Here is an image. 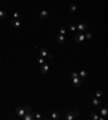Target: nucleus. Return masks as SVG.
I'll list each match as a JSON object with an SVG mask.
<instances>
[{"instance_id": "f257e3e1", "label": "nucleus", "mask_w": 108, "mask_h": 120, "mask_svg": "<svg viewBox=\"0 0 108 120\" xmlns=\"http://www.w3.org/2000/svg\"><path fill=\"white\" fill-rule=\"evenodd\" d=\"M84 39H85V36H84V33H82V31L77 33L76 36H75V40H76V42H78V43H81Z\"/></svg>"}, {"instance_id": "f03ea898", "label": "nucleus", "mask_w": 108, "mask_h": 120, "mask_svg": "<svg viewBox=\"0 0 108 120\" xmlns=\"http://www.w3.org/2000/svg\"><path fill=\"white\" fill-rule=\"evenodd\" d=\"M40 55L42 56V57H49L50 60H53V55L50 53H48V51L46 50V49H40Z\"/></svg>"}, {"instance_id": "7ed1b4c3", "label": "nucleus", "mask_w": 108, "mask_h": 120, "mask_svg": "<svg viewBox=\"0 0 108 120\" xmlns=\"http://www.w3.org/2000/svg\"><path fill=\"white\" fill-rule=\"evenodd\" d=\"M25 112H26V109L25 108H16L15 109V114L18 116V117H21V118H23L24 117V115H25Z\"/></svg>"}, {"instance_id": "20e7f679", "label": "nucleus", "mask_w": 108, "mask_h": 120, "mask_svg": "<svg viewBox=\"0 0 108 120\" xmlns=\"http://www.w3.org/2000/svg\"><path fill=\"white\" fill-rule=\"evenodd\" d=\"M49 69H50V66H49V64H47V63L42 64L41 67H40V71H41V74H47L49 71Z\"/></svg>"}, {"instance_id": "39448f33", "label": "nucleus", "mask_w": 108, "mask_h": 120, "mask_svg": "<svg viewBox=\"0 0 108 120\" xmlns=\"http://www.w3.org/2000/svg\"><path fill=\"white\" fill-rule=\"evenodd\" d=\"M72 83H74L75 87H80L82 84V81H81V78L80 77H76V78H72Z\"/></svg>"}, {"instance_id": "423d86ee", "label": "nucleus", "mask_w": 108, "mask_h": 120, "mask_svg": "<svg viewBox=\"0 0 108 120\" xmlns=\"http://www.w3.org/2000/svg\"><path fill=\"white\" fill-rule=\"evenodd\" d=\"M23 118H24V120H32V119H34V116H32V110L26 112Z\"/></svg>"}, {"instance_id": "0eeeda50", "label": "nucleus", "mask_w": 108, "mask_h": 120, "mask_svg": "<svg viewBox=\"0 0 108 120\" xmlns=\"http://www.w3.org/2000/svg\"><path fill=\"white\" fill-rule=\"evenodd\" d=\"M40 19H41V20H47V19H48L49 17V12L47 11V10H42V11L40 12Z\"/></svg>"}, {"instance_id": "6e6552de", "label": "nucleus", "mask_w": 108, "mask_h": 120, "mask_svg": "<svg viewBox=\"0 0 108 120\" xmlns=\"http://www.w3.org/2000/svg\"><path fill=\"white\" fill-rule=\"evenodd\" d=\"M11 25L13 26V27H15V28H18V27L22 26V22L18 21V20H12L11 21Z\"/></svg>"}, {"instance_id": "1a4fd4ad", "label": "nucleus", "mask_w": 108, "mask_h": 120, "mask_svg": "<svg viewBox=\"0 0 108 120\" xmlns=\"http://www.w3.org/2000/svg\"><path fill=\"white\" fill-rule=\"evenodd\" d=\"M77 29L79 31L84 33V30H86V29H88V25H86V24H79V25H77Z\"/></svg>"}, {"instance_id": "9d476101", "label": "nucleus", "mask_w": 108, "mask_h": 120, "mask_svg": "<svg viewBox=\"0 0 108 120\" xmlns=\"http://www.w3.org/2000/svg\"><path fill=\"white\" fill-rule=\"evenodd\" d=\"M92 102H93V104L96 107L101 106V104H102V101H101L100 98H92Z\"/></svg>"}, {"instance_id": "9b49d317", "label": "nucleus", "mask_w": 108, "mask_h": 120, "mask_svg": "<svg viewBox=\"0 0 108 120\" xmlns=\"http://www.w3.org/2000/svg\"><path fill=\"white\" fill-rule=\"evenodd\" d=\"M56 40L58 43H64L65 42V36H63V35H60L58 34V36L56 37Z\"/></svg>"}, {"instance_id": "f8f14e48", "label": "nucleus", "mask_w": 108, "mask_h": 120, "mask_svg": "<svg viewBox=\"0 0 108 120\" xmlns=\"http://www.w3.org/2000/svg\"><path fill=\"white\" fill-rule=\"evenodd\" d=\"M65 118L67 120H74L75 119V116H74V114H72V112H68L67 114H66Z\"/></svg>"}, {"instance_id": "ddd939ff", "label": "nucleus", "mask_w": 108, "mask_h": 120, "mask_svg": "<svg viewBox=\"0 0 108 120\" xmlns=\"http://www.w3.org/2000/svg\"><path fill=\"white\" fill-rule=\"evenodd\" d=\"M78 75H79V77H80L81 79H84V78H86L88 74H86V71H85V70H81V71H80Z\"/></svg>"}, {"instance_id": "4468645a", "label": "nucleus", "mask_w": 108, "mask_h": 120, "mask_svg": "<svg viewBox=\"0 0 108 120\" xmlns=\"http://www.w3.org/2000/svg\"><path fill=\"white\" fill-rule=\"evenodd\" d=\"M100 112H101V115H102V116H104V117H105V116H107V114H108V109L106 108V107H103V108L100 110Z\"/></svg>"}, {"instance_id": "2eb2a0df", "label": "nucleus", "mask_w": 108, "mask_h": 120, "mask_svg": "<svg viewBox=\"0 0 108 120\" xmlns=\"http://www.w3.org/2000/svg\"><path fill=\"white\" fill-rule=\"evenodd\" d=\"M51 118L53 120H56V119H58L60 118V114L58 112H52V115H51Z\"/></svg>"}, {"instance_id": "dca6fc26", "label": "nucleus", "mask_w": 108, "mask_h": 120, "mask_svg": "<svg viewBox=\"0 0 108 120\" xmlns=\"http://www.w3.org/2000/svg\"><path fill=\"white\" fill-rule=\"evenodd\" d=\"M7 17V12L4 10H0V20H3Z\"/></svg>"}, {"instance_id": "f3484780", "label": "nucleus", "mask_w": 108, "mask_h": 120, "mask_svg": "<svg viewBox=\"0 0 108 120\" xmlns=\"http://www.w3.org/2000/svg\"><path fill=\"white\" fill-rule=\"evenodd\" d=\"M37 62H38V63H39L40 65H42V64H44V63H46V60L43 59L42 56H39V57H38V59H37Z\"/></svg>"}, {"instance_id": "a211bd4d", "label": "nucleus", "mask_w": 108, "mask_h": 120, "mask_svg": "<svg viewBox=\"0 0 108 120\" xmlns=\"http://www.w3.org/2000/svg\"><path fill=\"white\" fill-rule=\"evenodd\" d=\"M13 17H14V20H18L21 17V13L20 12H17V11H15L14 13H13Z\"/></svg>"}, {"instance_id": "6ab92c4d", "label": "nucleus", "mask_w": 108, "mask_h": 120, "mask_svg": "<svg viewBox=\"0 0 108 120\" xmlns=\"http://www.w3.org/2000/svg\"><path fill=\"white\" fill-rule=\"evenodd\" d=\"M58 34H60V35H63V36H65L66 34H67V30H66L64 27H61L60 28V33Z\"/></svg>"}, {"instance_id": "aec40b11", "label": "nucleus", "mask_w": 108, "mask_h": 120, "mask_svg": "<svg viewBox=\"0 0 108 120\" xmlns=\"http://www.w3.org/2000/svg\"><path fill=\"white\" fill-rule=\"evenodd\" d=\"M68 27L71 31H76V29H77V25H75V24H70Z\"/></svg>"}, {"instance_id": "412c9836", "label": "nucleus", "mask_w": 108, "mask_h": 120, "mask_svg": "<svg viewBox=\"0 0 108 120\" xmlns=\"http://www.w3.org/2000/svg\"><path fill=\"white\" fill-rule=\"evenodd\" d=\"M91 118L94 119V120H100V117H98L95 112H91Z\"/></svg>"}, {"instance_id": "4be33fe9", "label": "nucleus", "mask_w": 108, "mask_h": 120, "mask_svg": "<svg viewBox=\"0 0 108 120\" xmlns=\"http://www.w3.org/2000/svg\"><path fill=\"white\" fill-rule=\"evenodd\" d=\"M69 11H70V12H76V11H77V6H76V4H72V6H70V8H69Z\"/></svg>"}, {"instance_id": "5701e85b", "label": "nucleus", "mask_w": 108, "mask_h": 120, "mask_svg": "<svg viewBox=\"0 0 108 120\" xmlns=\"http://www.w3.org/2000/svg\"><path fill=\"white\" fill-rule=\"evenodd\" d=\"M95 96H96L97 98H101L103 96V92H102V91H97V92L95 93Z\"/></svg>"}, {"instance_id": "b1692460", "label": "nucleus", "mask_w": 108, "mask_h": 120, "mask_svg": "<svg viewBox=\"0 0 108 120\" xmlns=\"http://www.w3.org/2000/svg\"><path fill=\"white\" fill-rule=\"evenodd\" d=\"M92 35H93V34H91V33H86V34H84L85 39H91V38H92Z\"/></svg>"}, {"instance_id": "393cba45", "label": "nucleus", "mask_w": 108, "mask_h": 120, "mask_svg": "<svg viewBox=\"0 0 108 120\" xmlns=\"http://www.w3.org/2000/svg\"><path fill=\"white\" fill-rule=\"evenodd\" d=\"M71 77H72V78H76V77H79V75H78V73H76V71H72V73H71Z\"/></svg>"}, {"instance_id": "a878e982", "label": "nucleus", "mask_w": 108, "mask_h": 120, "mask_svg": "<svg viewBox=\"0 0 108 120\" xmlns=\"http://www.w3.org/2000/svg\"><path fill=\"white\" fill-rule=\"evenodd\" d=\"M35 118H36V119H41V115L40 114H38V112H35Z\"/></svg>"}, {"instance_id": "bb28decb", "label": "nucleus", "mask_w": 108, "mask_h": 120, "mask_svg": "<svg viewBox=\"0 0 108 120\" xmlns=\"http://www.w3.org/2000/svg\"><path fill=\"white\" fill-rule=\"evenodd\" d=\"M72 114H74L75 118H78V117H79V112H72Z\"/></svg>"}, {"instance_id": "cd10ccee", "label": "nucleus", "mask_w": 108, "mask_h": 120, "mask_svg": "<svg viewBox=\"0 0 108 120\" xmlns=\"http://www.w3.org/2000/svg\"><path fill=\"white\" fill-rule=\"evenodd\" d=\"M0 64H1V62H0Z\"/></svg>"}]
</instances>
